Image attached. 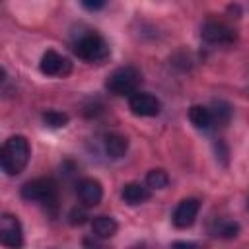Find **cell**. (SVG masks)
Wrapping results in <instances>:
<instances>
[{"instance_id":"cell-1","label":"cell","mask_w":249,"mask_h":249,"mask_svg":"<svg viewBox=\"0 0 249 249\" xmlns=\"http://www.w3.org/2000/svg\"><path fill=\"white\" fill-rule=\"evenodd\" d=\"M31 156V146L29 140L21 134L10 136L0 150V165L2 171H6V175H18L25 169L27 161Z\"/></svg>"},{"instance_id":"cell-2","label":"cell","mask_w":249,"mask_h":249,"mask_svg":"<svg viewBox=\"0 0 249 249\" xmlns=\"http://www.w3.org/2000/svg\"><path fill=\"white\" fill-rule=\"evenodd\" d=\"M72 51L78 58H82L89 64H103L111 56L109 43L95 31L80 33L72 43Z\"/></svg>"},{"instance_id":"cell-3","label":"cell","mask_w":249,"mask_h":249,"mask_svg":"<svg viewBox=\"0 0 249 249\" xmlns=\"http://www.w3.org/2000/svg\"><path fill=\"white\" fill-rule=\"evenodd\" d=\"M140 80H142V76H140L138 68H134V66H119L107 76L105 88L113 95L130 97V95H134L138 91Z\"/></svg>"},{"instance_id":"cell-4","label":"cell","mask_w":249,"mask_h":249,"mask_svg":"<svg viewBox=\"0 0 249 249\" xmlns=\"http://www.w3.org/2000/svg\"><path fill=\"white\" fill-rule=\"evenodd\" d=\"M19 195H21L23 200L41 202V204L53 206V208L56 206V200H58V189H56V183L51 177H39V179L27 181L21 187Z\"/></svg>"},{"instance_id":"cell-5","label":"cell","mask_w":249,"mask_h":249,"mask_svg":"<svg viewBox=\"0 0 249 249\" xmlns=\"http://www.w3.org/2000/svg\"><path fill=\"white\" fill-rule=\"evenodd\" d=\"M0 241L8 249H21L23 245V228L18 216L14 214H2L0 218Z\"/></svg>"},{"instance_id":"cell-6","label":"cell","mask_w":249,"mask_h":249,"mask_svg":"<svg viewBox=\"0 0 249 249\" xmlns=\"http://www.w3.org/2000/svg\"><path fill=\"white\" fill-rule=\"evenodd\" d=\"M39 70L45 74V76H58V78H64L72 72V62L62 56L60 53L49 49L43 53L41 56V62H39Z\"/></svg>"},{"instance_id":"cell-7","label":"cell","mask_w":249,"mask_h":249,"mask_svg":"<svg viewBox=\"0 0 249 249\" xmlns=\"http://www.w3.org/2000/svg\"><path fill=\"white\" fill-rule=\"evenodd\" d=\"M198 210H200V200H198V198H193V196L183 198V200L175 206V210H173V216H171L173 226L179 228V230L191 228V226L195 224L196 216H198Z\"/></svg>"},{"instance_id":"cell-8","label":"cell","mask_w":249,"mask_h":249,"mask_svg":"<svg viewBox=\"0 0 249 249\" xmlns=\"http://www.w3.org/2000/svg\"><path fill=\"white\" fill-rule=\"evenodd\" d=\"M200 37L210 45H231L235 41V31L222 21H206L200 29Z\"/></svg>"},{"instance_id":"cell-9","label":"cell","mask_w":249,"mask_h":249,"mask_svg":"<svg viewBox=\"0 0 249 249\" xmlns=\"http://www.w3.org/2000/svg\"><path fill=\"white\" fill-rule=\"evenodd\" d=\"M128 109L136 117H156L161 109V103L156 95L148 91H136L134 95L128 97Z\"/></svg>"},{"instance_id":"cell-10","label":"cell","mask_w":249,"mask_h":249,"mask_svg":"<svg viewBox=\"0 0 249 249\" xmlns=\"http://www.w3.org/2000/svg\"><path fill=\"white\" fill-rule=\"evenodd\" d=\"M76 193H78V198H80L82 206H86V208L97 206L101 202V198H103V187L93 177L80 179L78 185H76Z\"/></svg>"},{"instance_id":"cell-11","label":"cell","mask_w":249,"mask_h":249,"mask_svg":"<svg viewBox=\"0 0 249 249\" xmlns=\"http://www.w3.org/2000/svg\"><path fill=\"white\" fill-rule=\"evenodd\" d=\"M117 220L113 216H107V214H101V216H95L91 220V231L97 239H109L117 233Z\"/></svg>"},{"instance_id":"cell-12","label":"cell","mask_w":249,"mask_h":249,"mask_svg":"<svg viewBox=\"0 0 249 249\" xmlns=\"http://www.w3.org/2000/svg\"><path fill=\"white\" fill-rule=\"evenodd\" d=\"M103 148H105V154H107L109 158L119 160V158H123V156L126 154V150H128V140H126V136H123V134H119V132H111V134H107V136L103 138Z\"/></svg>"},{"instance_id":"cell-13","label":"cell","mask_w":249,"mask_h":249,"mask_svg":"<svg viewBox=\"0 0 249 249\" xmlns=\"http://www.w3.org/2000/svg\"><path fill=\"white\" fill-rule=\"evenodd\" d=\"M121 198L126 204L136 206V204H142L150 198V189L146 185H140V183H126L121 191Z\"/></svg>"},{"instance_id":"cell-14","label":"cell","mask_w":249,"mask_h":249,"mask_svg":"<svg viewBox=\"0 0 249 249\" xmlns=\"http://www.w3.org/2000/svg\"><path fill=\"white\" fill-rule=\"evenodd\" d=\"M210 113H212V128H224L231 121V107L222 99L210 105Z\"/></svg>"},{"instance_id":"cell-15","label":"cell","mask_w":249,"mask_h":249,"mask_svg":"<svg viewBox=\"0 0 249 249\" xmlns=\"http://www.w3.org/2000/svg\"><path fill=\"white\" fill-rule=\"evenodd\" d=\"M189 121L195 124L198 130H210L212 128V113L210 107L204 105H193L189 109Z\"/></svg>"},{"instance_id":"cell-16","label":"cell","mask_w":249,"mask_h":249,"mask_svg":"<svg viewBox=\"0 0 249 249\" xmlns=\"http://www.w3.org/2000/svg\"><path fill=\"white\" fill-rule=\"evenodd\" d=\"M210 231L218 237H224V239H231L239 233V224L233 222V220H228V218H216L214 224L210 226Z\"/></svg>"},{"instance_id":"cell-17","label":"cell","mask_w":249,"mask_h":249,"mask_svg":"<svg viewBox=\"0 0 249 249\" xmlns=\"http://www.w3.org/2000/svg\"><path fill=\"white\" fill-rule=\"evenodd\" d=\"M169 183V175L165 169H150L146 173V187L148 189H165Z\"/></svg>"},{"instance_id":"cell-18","label":"cell","mask_w":249,"mask_h":249,"mask_svg":"<svg viewBox=\"0 0 249 249\" xmlns=\"http://www.w3.org/2000/svg\"><path fill=\"white\" fill-rule=\"evenodd\" d=\"M43 123L51 128H60V126H66L68 115L62 113V111H56V109H49V111L43 113Z\"/></svg>"},{"instance_id":"cell-19","label":"cell","mask_w":249,"mask_h":249,"mask_svg":"<svg viewBox=\"0 0 249 249\" xmlns=\"http://www.w3.org/2000/svg\"><path fill=\"white\" fill-rule=\"evenodd\" d=\"M88 220V212H86V206H76V208H72L70 210V214H68V222L72 224V226H82L84 222Z\"/></svg>"},{"instance_id":"cell-20","label":"cell","mask_w":249,"mask_h":249,"mask_svg":"<svg viewBox=\"0 0 249 249\" xmlns=\"http://www.w3.org/2000/svg\"><path fill=\"white\" fill-rule=\"evenodd\" d=\"M171 249H200V245L195 241H173Z\"/></svg>"},{"instance_id":"cell-21","label":"cell","mask_w":249,"mask_h":249,"mask_svg":"<svg viewBox=\"0 0 249 249\" xmlns=\"http://www.w3.org/2000/svg\"><path fill=\"white\" fill-rule=\"evenodd\" d=\"M82 8H86V10H89V12H95V10H101V8H105V2H82Z\"/></svg>"},{"instance_id":"cell-22","label":"cell","mask_w":249,"mask_h":249,"mask_svg":"<svg viewBox=\"0 0 249 249\" xmlns=\"http://www.w3.org/2000/svg\"><path fill=\"white\" fill-rule=\"evenodd\" d=\"M84 247H86V249H105L101 243H97V241H93V239H86V241H84Z\"/></svg>"},{"instance_id":"cell-23","label":"cell","mask_w":249,"mask_h":249,"mask_svg":"<svg viewBox=\"0 0 249 249\" xmlns=\"http://www.w3.org/2000/svg\"><path fill=\"white\" fill-rule=\"evenodd\" d=\"M130 249H146L144 245H134V247H130Z\"/></svg>"},{"instance_id":"cell-24","label":"cell","mask_w":249,"mask_h":249,"mask_svg":"<svg viewBox=\"0 0 249 249\" xmlns=\"http://www.w3.org/2000/svg\"><path fill=\"white\" fill-rule=\"evenodd\" d=\"M247 208H249V198H247Z\"/></svg>"}]
</instances>
